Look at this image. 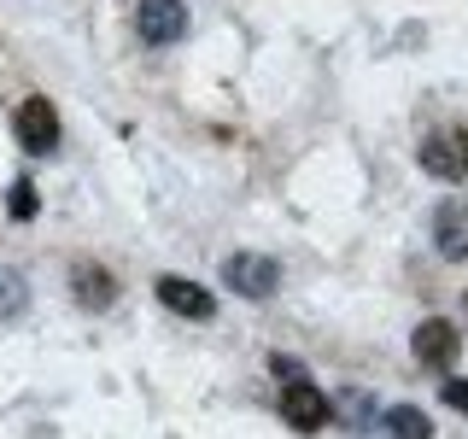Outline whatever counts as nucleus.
I'll return each instance as SVG.
<instances>
[{"mask_svg": "<svg viewBox=\"0 0 468 439\" xmlns=\"http://www.w3.org/2000/svg\"><path fill=\"white\" fill-rule=\"evenodd\" d=\"M223 282L234 287V299H270L275 287H282V263L270 252H229L223 258Z\"/></svg>", "mask_w": 468, "mask_h": 439, "instance_id": "nucleus-1", "label": "nucleus"}, {"mask_svg": "<svg viewBox=\"0 0 468 439\" xmlns=\"http://www.w3.org/2000/svg\"><path fill=\"white\" fill-rule=\"evenodd\" d=\"M135 29H141L146 48H176L187 36V0H141Z\"/></svg>", "mask_w": 468, "mask_h": 439, "instance_id": "nucleus-2", "label": "nucleus"}, {"mask_svg": "<svg viewBox=\"0 0 468 439\" xmlns=\"http://www.w3.org/2000/svg\"><path fill=\"white\" fill-rule=\"evenodd\" d=\"M282 422H287V428H299V434L328 428V422H334L328 392L311 387V380H287V392H282Z\"/></svg>", "mask_w": 468, "mask_h": 439, "instance_id": "nucleus-3", "label": "nucleus"}, {"mask_svg": "<svg viewBox=\"0 0 468 439\" xmlns=\"http://www.w3.org/2000/svg\"><path fill=\"white\" fill-rule=\"evenodd\" d=\"M410 351H416V363H421V369H451V363H457V351H463L457 322L428 316V322L416 328V340H410Z\"/></svg>", "mask_w": 468, "mask_h": 439, "instance_id": "nucleus-4", "label": "nucleus"}, {"mask_svg": "<svg viewBox=\"0 0 468 439\" xmlns=\"http://www.w3.org/2000/svg\"><path fill=\"white\" fill-rule=\"evenodd\" d=\"M416 158H421V170H428V176H439V182H463V176H468V129L428 135Z\"/></svg>", "mask_w": 468, "mask_h": 439, "instance_id": "nucleus-5", "label": "nucleus"}, {"mask_svg": "<svg viewBox=\"0 0 468 439\" xmlns=\"http://www.w3.org/2000/svg\"><path fill=\"white\" fill-rule=\"evenodd\" d=\"M18 146H24V153H36V158H48L53 146H58V112H53V100L29 94L24 106H18Z\"/></svg>", "mask_w": 468, "mask_h": 439, "instance_id": "nucleus-6", "label": "nucleus"}, {"mask_svg": "<svg viewBox=\"0 0 468 439\" xmlns=\"http://www.w3.org/2000/svg\"><path fill=\"white\" fill-rule=\"evenodd\" d=\"M433 252L463 263L468 258V205L463 199H439L433 205Z\"/></svg>", "mask_w": 468, "mask_h": 439, "instance_id": "nucleus-7", "label": "nucleus"}, {"mask_svg": "<svg viewBox=\"0 0 468 439\" xmlns=\"http://www.w3.org/2000/svg\"><path fill=\"white\" fill-rule=\"evenodd\" d=\"M153 293L170 305L176 316H194V322H211V316H217V299H211L199 282H187V275H158Z\"/></svg>", "mask_w": 468, "mask_h": 439, "instance_id": "nucleus-8", "label": "nucleus"}, {"mask_svg": "<svg viewBox=\"0 0 468 439\" xmlns=\"http://www.w3.org/2000/svg\"><path fill=\"white\" fill-rule=\"evenodd\" d=\"M70 293H77V305H88V311H106L117 299V275L82 258V263H70Z\"/></svg>", "mask_w": 468, "mask_h": 439, "instance_id": "nucleus-9", "label": "nucleus"}, {"mask_svg": "<svg viewBox=\"0 0 468 439\" xmlns=\"http://www.w3.org/2000/svg\"><path fill=\"white\" fill-rule=\"evenodd\" d=\"M380 439H433V422L421 416V404H392L380 410Z\"/></svg>", "mask_w": 468, "mask_h": 439, "instance_id": "nucleus-10", "label": "nucleus"}, {"mask_svg": "<svg viewBox=\"0 0 468 439\" xmlns=\"http://www.w3.org/2000/svg\"><path fill=\"white\" fill-rule=\"evenodd\" d=\"M340 422H346L351 434H369V428H375V399H369L363 387H346V392H340Z\"/></svg>", "mask_w": 468, "mask_h": 439, "instance_id": "nucleus-11", "label": "nucleus"}, {"mask_svg": "<svg viewBox=\"0 0 468 439\" xmlns=\"http://www.w3.org/2000/svg\"><path fill=\"white\" fill-rule=\"evenodd\" d=\"M24 305H29V282L12 270V263H0V322L24 316Z\"/></svg>", "mask_w": 468, "mask_h": 439, "instance_id": "nucleus-12", "label": "nucleus"}, {"mask_svg": "<svg viewBox=\"0 0 468 439\" xmlns=\"http://www.w3.org/2000/svg\"><path fill=\"white\" fill-rule=\"evenodd\" d=\"M36 211H41V199H36V182H29V176H24V182H12V217H18V223H29Z\"/></svg>", "mask_w": 468, "mask_h": 439, "instance_id": "nucleus-13", "label": "nucleus"}, {"mask_svg": "<svg viewBox=\"0 0 468 439\" xmlns=\"http://www.w3.org/2000/svg\"><path fill=\"white\" fill-rule=\"evenodd\" d=\"M439 399H445L451 410H468V380H445V387H439Z\"/></svg>", "mask_w": 468, "mask_h": 439, "instance_id": "nucleus-14", "label": "nucleus"}, {"mask_svg": "<svg viewBox=\"0 0 468 439\" xmlns=\"http://www.w3.org/2000/svg\"><path fill=\"white\" fill-rule=\"evenodd\" d=\"M270 369H275V380H304V375H299V363H292V358H282V351L270 358Z\"/></svg>", "mask_w": 468, "mask_h": 439, "instance_id": "nucleus-15", "label": "nucleus"}]
</instances>
